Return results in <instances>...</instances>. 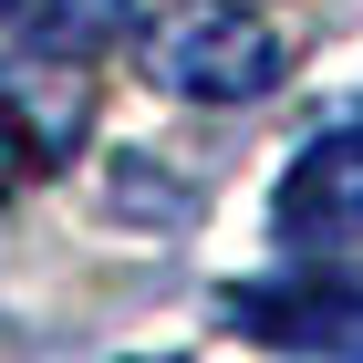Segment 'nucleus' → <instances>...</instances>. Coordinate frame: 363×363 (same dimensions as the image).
<instances>
[{"label":"nucleus","instance_id":"nucleus-1","mask_svg":"<svg viewBox=\"0 0 363 363\" xmlns=\"http://www.w3.org/2000/svg\"><path fill=\"white\" fill-rule=\"evenodd\" d=\"M145 62H156V84L187 94V104H250V94H270L280 73H291V42H280L259 11L197 0V11H177V21L145 42Z\"/></svg>","mask_w":363,"mask_h":363},{"label":"nucleus","instance_id":"nucleus-2","mask_svg":"<svg viewBox=\"0 0 363 363\" xmlns=\"http://www.w3.org/2000/svg\"><path fill=\"white\" fill-rule=\"evenodd\" d=\"M270 228H280L301 259H363V125L322 135L301 167L280 177Z\"/></svg>","mask_w":363,"mask_h":363},{"label":"nucleus","instance_id":"nucleus-3","mask_svg":"<svg viewBox=\"0 0 363 363\" xmlns=\"http://www.w3.org/2000/svg\"><path fill=\"white\" fill-rule=\"evenodd\" d=\"M239 333L291 342V353H363V291L353 280H311V291H239Z\"/></svg>","mask_w":363,"mask_h":363},{"label":"nucleus","instance_id":"nucleus-4","mask_svg":"<svg viewBox=\"0 0 363 363\" xmlns=\"http://www.w3.org/2000/svg\"><path fill=\"white\" fill-rule=\"evenodd\" d=\"M42 167H52V145L31 135V125H21V104L0 94V197H11V187H31Z\"/></svg>","mask_w":363,"mask_h":363}]
</instances>
